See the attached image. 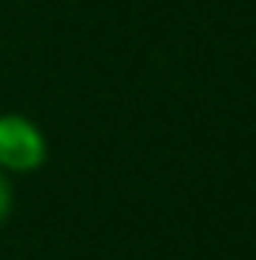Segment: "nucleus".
I'll return each mask as SVG.
<instances>
[{
    "label": "nucleus",
    "mask_w": 256,
    "mask_h": 260,
    "mask_svg": "<svg viewBox=\"0 0 256 260\" xmlns=\"http://www.w3.org/2000/svg\"><path fill=\"white\" fill-rule=\"evenodd\" d=\"M12 208H15V185H12V174L0 170V226L12 219Z\"/></svg>",
    "instance_id": "nucleus-2"
},
{
    "label": "nucleus",
    "mask_w": 256,
    "mask_h": 260,
    "mask_svg": "<svg viewBox=\"0 0 256 260\" xmlns=\"http://www.w3.org/2000/svg\"><path fill=\"white\" fill-rule=\"evenodd\" d=\"M49 158V140L38 121L23 113H0V170L12 177L34 174Z\"/></svg>",
    "instance_id": "nucleus-1"
}]
</instances>
